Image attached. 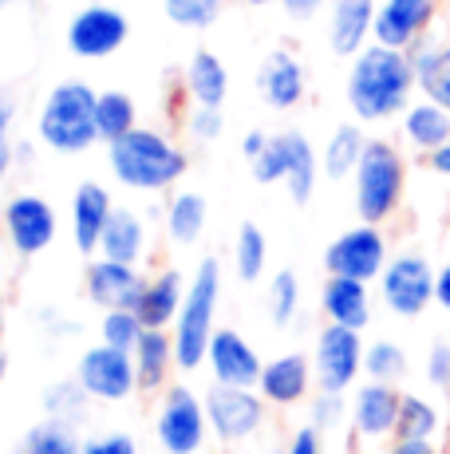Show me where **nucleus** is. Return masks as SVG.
<instances>
[{
    "mask_svg": "<svg viewBox=\"0 0 450 454\" xmlns=\"http://www.w3.org/2000/svg\"><path fill=\"white\" fill-rule=\"evenodd\" d=\"M344 99L356 123H392L400 119L415 99H419V80H415L411 51L387 48L371 40L368 48L352 59L348 80H344Z\"/></svg>",
    "mask_w": 450,
    "mask_h": 454,
    "instance_id": "obj_1",
    "label": "nucleus"
},
{
    "mask_svg": "<svg viewBox=\"0 0 450 454\" xmlns=\"http://www.w3.org/2000/svg\"><path fill=\"white\" fill-rule=\"evenodd\" d=\"M107 170L131 194H175L190 170V154L167 130L135 127L131 135L107 143Z\"/></svg>",
    "mask_w": 450,
    "mask_h": 454,
    "instance_id": "obj_2",
    "label": "nucleus"
},
{
    "mask_svg": "<svg viewBox=\"0 0 450 454\" xmlns=\"http://www.w3.org/2000/svg\"><path fill=\"white\" fill-rule=\"evenodd\" d=\"M95 103L99 91L83 80L56 83L40 103L36 115V138L56 154H88L99 143V123H95Z\"/></svg>",
    "mask_w": 450,
    "mask_h": 454,
    "instance_id": "obj_3",
    "label": "nucleus"
},
{
    "mask_svg": "<svg viewBox=\"0 0 450 454\" xmlns=\"http://www.w3.org/2000/svg\"><path fill=\"white\" fill-rule=\"evenodd\" d=\"M218 304H221V261L202 257L190 273V289L182 301V312L170 328L178 352V372H198L206 364L210 340L218 332Z\"/></svg>",
    "mask_w": 450,
    "mask_h": 454,
    "instance_id": "obj_4",
    "label": "nucleus"
},
{
    "mask_svg": "<svg viewBox=\"0 0 450 454\" xmlns=\"http://www.w3.org/2000/svg\"><path fill=\"white\" fill-rule=\"evenodd\" d=\"M407 198V159L392 138H368V151L352 174L356 217L371 225H387L403 209Z\"/></svg>",
    "mask_w": 450,
    "mask_h": 454,
    "instance_id": "obj_5",
    "label": "nucleus"
},
{
    "mask_svg": "<svg viewBox=\"0 0 450 454\" xmlns=\"http://www.w3.org/2000/svg\"><path fill=\"white\" fill-rule=\"evenodd\" d=\"M249 166H253V178L265 182V186H276V182H281L297 206L313 202L316 178L324 174L320 170V151L308 143V135H300V130H276V135H269V146H265Z\"/></svg>",
    "mask_w": 450,
    "mask_h": 454,
    "instance_id": "obj_6",
    "label": "nucleus"
},
{
    "mask_svg": "<svg viewBox=\"0 0 450 454\" xmlns=\"http://www.w3.org/2000/svg\"><path fill=\"white\" fill-rule=\"evenodd\" d=\"M210 415H206V395H198L190 383H170L159 391L154 407V442L162 454H202L210 442Z\"/></svg>",
    "mask_w": 450,
    "mask_h": 454,
    "instance_id": "obj_7",
    "label": "nucleus"
},
{
    "mask_svg": "<svg viewBox=\"0 0 450 454\" xmlns=\"http://www.w3.org/2000/svg\"><path fill=\"white\" fill-rule=\"evenodd\" d=\"M435 273L438 269L431 265L427 253H419V249L392 253L384 277L376 281L379 304L400 320H419L435 304Z\"/></svg>",
    "mask_w": 450,
    "mask_h": 454,
    "instance_id": "obj_8",
    "label": "nucleus"
},
{
    "mask_svg": "<svg viewBox=\"0 0 450 454\" xmlns=\"http://www.w3.org/2000/svg\"><path fill=\"white\" fill-rule=\"evenodd\" d=\"M206 415H210V431L221 447H245L269 423V403L257 387H218V383H210Z\"/></svg>",
    "mask_w": 450,
    "mask_h": 454,
    "instance_id": "obj_9",
    "label": "nucleus"
},
{
    "mask_svg": "<svg viewBox=\"0 0 450 454\" xmlns=\"http://www.w3.org/2000/svg\"><path fill=\"white\" fill-rule=\"evenodd\" d=\"M387 261H392V241H387L384 225L356 222L344 230L340 238L328 241L324 249V273L328 277H352V281L376 285L384 277Z\"/></svg>",
    "mask_w": 450,
    "mask_h": 454,
    "instance_id": "obj_10",
    "label": "nucleus"
},
{
    "mask_svg": "<svg viewBox=\"0 0 450 454\" xmlns=\"http://www.w3.org/2000/svg\"><path fill=\"white\" fill-rule=\"evenodd\" d=\"M363 332L324 325L316 332L313 344V372H316V391H332V395H352V387L363 380Z\"/></svg>",
    "mask_w": 450,
    "mask_h": 454,
    "instance_id": "obj_11",
    "label": "nucleus"
},
{
    "mask_svg": "<svg viewBox=\"0 0 450 454\" xmlns=\"http://www.w3.org/2000/svg\"><path fill=\"white\" fill-rule=\"evenodd\" d=\"M75 380H80V387L95 403H127L138 391L135 356L99 340V344L83 348L80 364H75Z\"/></svg>",
    "mask_w": 450,
    "mask_h": 454,
    "instance_id": "obj_12",
    "label": "nucleus"
},
{
    "mask_svg": "<svg viewBox=\"0 0 450 454\" xmlns=\"http://www.w3.org/2000/svg\"><path fill=\"white\" fill-rule=\"evenodd\" d=\"M400 403L403 391L395 383H376V380H360L348 395V423L352 434L360 442L384 447L395 439V423H400Z\"/></svg>",
    "mask_w": 450,
    "mask_h": 454,
    "instance_id": "obj_13",
    "label": "nucleus"
},
{
    "mask_svg": "<svg viewBox=\"0 0 450 454\" xmlns=\"http://www.w3.org/2000/svg\"><path fill=\"white\" fill-rule=\"evenodd\" d=\"M0 222H4V238L16 257H40L44 249L56 246V233H59L56 209L40 194H28V190L12 194L4 202V217Z\"/></svg>",
    "mask_w": 450,
    "mask_h": 454,
    "instance_id": "obj_14",
    "label": "nucleus"
},
{
    "mask_svg": "<svg viewBox=\"0 0 450 454\" xmlns=\"http://www.w3.org/2000/svg\"><path fill=\"white\" fill-rule=\"evenodd\" d=\"M131 36V20L111 4H88L67 24V48L80 59H107Z\"/></svg>",
    "mask_w": 450,
    "mask_h": 454,
    "instance_id": "obj_15",
    "label": "nucleus"
},
{
    "mask_svg": "<svg viewBox=\"0 0 450 454\" xmlns=\"http://www.w3.org/2000/svg\"><path fill=\"white\" fill-rule=\"evenodd\" d=\"M435 24H438V0H379L371 40L411 51L415 43L435 36Z\"/></svg>",
    "mask_w": 450,
    "mask_h": 454,
    "instance_id": "obj_16",
    "label": "nucleus"
},
{
    "mask_svg": "<svg viewBox=\"0 0 450 454\" xmlns=\"http://www.w3.org/2000/svg\"><path fill=\"white\" fill-rule=\"evenodd\" d=\"M202 368L210 375V383H218V387H257L265 360L237 328H218Z\"/></svg>",
    "mask_w": 450,
    "mask_h": 454,
    "instance_id": "obj_17",
    "label": "nucleus"
},
{
    "mask_svg": "<svg viewBox=\"0 0 450 454\" xmlns=\"http://www.w3.org/2000/svg\"><path fill=\"white\" fill-rule=\"evenodd\" d=\"M146 289V273L138 265H123L111 257H91L83 273V293L95 309H138V296Z\"/></svg>",
    "mask_w": 450,
    "mask_h": 454,
    "instance_id": "obj_18",
    "label": "nucleus"
},
{
    "mask_svg": "<svg viewBox=\"0 0 450 454\" xmlns=\"http://www.w3.org/2000/svg\"><path fill=\"white\" fill-rule=\"evenodd\" d=\"M257 391L269 407H300L316 395V372L305 352H284L265 360V372L257 380Z\"/></svg>",
    "mask_w": 450,
    "mask_h": 454,
    "instance_id": "obj_19",
    "label": "nucleus"
},
{
    "mask_svg": "<svg viewBox=\"0 0 450 454\" xmlns=\"http://www.w3.org/2000/svg\"><path fill=\"white\" fill-rule=\"evenodd\" d=\"M67 222H72V241L83 257H99V241L107 230L111 214H115V198L103 182H80L72 194V209H67Z\"/></svg>",
    "mask_w": 450,
    "mask_h": 454,
    "instance_id": "obj_20",
    "label": "nucleus"
},
{
    "mask_svg": "<svg viewBox=\"0 0 450 454\" xmlns=\"http://www.w3.org/2000/svg\"><path fill=\"white\" fill-rule=\"evenodd\" d=\"M379 0H328V48L344 59H356L371 43Z\"/></svg>",
    "mask_w": 450,
    "mask_h": 454,
    "instance_id": "obj_21",
    "label": "nucleus"
},
{
    "mask_svg": "<svg viewBox=\"0 0 450 454\" xmlns=\"http://www.w3.org/2000/svg\"><path fill=\"white\" fill-rule=\"evenodd\" d=\"M257 91H261V99L269 103L273 111L300 107V103H305V91H308L305 64H300L289 48H273L269 56H265L261 72H257Z\"/></svg>",
    "mask_w": 450,
    "mask_h": 454,
    "instance_id": "obj_22",
    "label": "nucleus"
},
{
    "mask_svg": "<svg viewBox=\"0 0 450 454\" xmlns=\"http://www.w3.org/2000/svg\"><path fill=\"white\" fill-rule=\"evenodd\" d=\"M371 304H376L371 285L352 281V277H324V285H320V317H324V325L363 332L371 325V312H376Z\"/></svg>",
    "mask_w": 450,
    "mask_h": 454,
    "instance_id": "obj_23",
    "label": "nucleus"
},
{
    "mask_svg": "<svg viewBox=\"0 0 450 454\" xmlns=\"http://www.w3.org/2000/svg\"><path fill=\"white\" fill-rule=\"evenodd\" d=\"M186 289H190V277H182V269L175 265H162L146 277V289L138 296V317H143L146 328H175L178 312H182V301H186Z\"/></svg>",
    "mask_w": 450,
    "mask_h": 454,
    "instance_id": "obj_24",
    "label": "nucleus"
},
{
    "mask_svg": "<svg viewBox=\"0 0 450 454\" xmlns=\"http://www.w3.org/2000/svg\"><path fill=\"white\" fill-rule=\"evenodd\" d=\"M135 372H138V391H167L178 372V352L175 336L167 328H146L143 340L135 344Z\"/></svg>",
    "mask_w": 450,
    "mask_h": 454,
    "instance_id": "obj_25",
    "label": "nucleus"
},
{
    "mask_svg": "<svg viewBox=\"0 0 450 454\" xmlns=\"http://www.w3.org/2000/svg\"><path fill=\"white\" fill-rule=\"evenodd\" d=\"M400 135H403L407 151L427 159V154H435L438 146L450 143V111L438 107L435 99H423L419 95V99L400 115Z\"/></svg>",
    "mask_w": 450,
    "mask_h": 454,
    "instance_id": "obj_26",
    "label": "nucleus"
},
{
    "mask_svg": "<svg viewBox=\"0 0 450 454\" xmlns=\"http://www.w3.org/2000/svg\"><path fill=\"white\" fill-rule=\"evenodd\" d=\"M151 253V230H146V217L131 206H115L107 230L99 241V257L123 261V265H143V257Z\"/></svg>",
    "mask_w": 450,
    "mask_h": 454,
    "instance_id": "obj_27",
    "label": "nucleus"
},
{
    "mask_svg": "<svg viewBox=\"0 0 450 454\" xmlns=\"http://www.w3.org/2000/svg\"><path fill=\"white\" fill-rule=\"evenodd\" d=\"M411 64L423 99H435L438 107L450 111V36H427L423 43H415Z\"/></svg>",
    "mask_w": 450,
    "mask_h": 454,
    "instance_id": "obj_28",
    "label": "nucleus"
},
{
    "mask_svg": "<svg viewBox=\"0 0 450 454\" xmlns=\"http://www.w3.org/2000/svg\"><path fill=\"white\" fill-rule=\"evenodd\" d=\"M206 222H210V202H206L198 190H175V194L167 198L162 230H167L170 246H178V249L194 246L206 233Z\"/></svg>",
    "mask_w": 450,
    "mask_h": 454,
    "instance_id": "obj_29",
    "label": "nucleus"
},
{
    "mask_svg": "<svg viewBox=\"0 0 450 454\" xmlns=\"http://www.w3.org/2000/svg\"><path fill=\"white\" fill-rule=\"evenodd\" d=\"M186 95L194 107H221L229 99V67L213 51H194L186 64Z\"/></svg>",
    "mask_w": 450,
    "mask_h": 454,
    "instance_id": "obj_30",
    "label": "nucleus"
},
{
    "mask_svg": "<svg viewBox=\"0 0 450 454\" xmlns=\"http://www.w3.org/2000/svg\"><path fill=\"white\" fill-rule=\"evenodd\" d=\"M368 151V135H363V123H340L328 135L324 151H320V170L332 182H344L356 174V166Z\"/></svg>",
    "mask_w": 450,
    "mask_h": 454,
    "instance_id": "obj_31",
    "label": "nucleus"
},
{
    "mask_svg": "<svg viewBox=\"0 0 450 454\" xmlns=\"http://www.w3.org/2000/svg\"><path fill=\"white\" fill-rule=\"evenodd\" d=\"M443 431H446L443 407H438L431 395H423V391H403L400 423H395V439H427V442H438V439H443Z\"/></svg>",
    "mask_w": 450,
    "mask_h": 454,
    "instance_id": "obj_32",
    "label": "nucleus"
},
{
    "mask_svg": "<svg viewBox=\"0 0 450 454\" xmlns=\"http://www.w3.org/2000/svg\"><path fill=\"white\" fill-rule=\"evenodd\" d=\"M269 265V238L257 222H241L233 238V277L241 285H257Z\"/></svg>",
    "mask_w": 450,
    "mask_h": 454,
    "instance_id": "obj_33",
    "label": "nucleus"
},
{
    "mask_svg": "<svg viewBox=\"0 0 450 454\" xmlns=\"http://www.w3.org/2000/svg\"><path fill=\"white\" fill-rule=\"evenodd\" d=\"M95 123H99V143H115V138L131 135L138 127V103L135 95L119 91H99V103H95Z\"/></svg>",
    "mask_w": 450,
    "mask_h": 454,
    "instance_id": "obj_34",
    "label": "nucleus"
},
{
    "mask_svg": "<svg viewBox=\"0 0 450 454\" xmlns=\"http://www.w3.org/2000/svg\"><path fill=\"white\" fill-rule=\"evenodd\" d=\"M411 372V356H407L403 344L395 340H371L368 356H363V380H376V383H400Z\"/></svg>",
    "mask_w": 450,
    "mask_h": 454,
    "instance_id": "obj_35",
    "label": "nucleus"
},
{
    "mask_svg": "<svg viewBox=\"0 0 450 454\" xmlns=\"http://www.w3.org/2000/svg\"><path fill=\"white\" fill-rule=\"evenodd\" d=\"M16 454H80V439H75L72 423L44 419L40 427H32V431L24 434V442Z\"/></svg>",
    "mask_w": 450,
    "mask_h": 454,
    "instance_id": "obj_36",
    "label": "nucleus"
},
{
    "mask_svg": "<svg viewBox=\"0 0 450 454\" xmlns=\"http://www.w3.org/2000/svg\"><path fill=\"white\" fill-rule=\"evenodd\" d=\"M297 317H300V277L292 269H281L269 281V320L276 328H289Z\"/></svg>",
    "mask_w": 450,
    "mask_h": 454,
    "instance_id": "obj_37",
    "label": "nucleus"
},
{
    "mask_svg": "<svg viewBox=\"0 0 450 454\" xmlns=\"http://www.w3.org/2000/svg\"><path fill=\"white\" fill-rule=\"evenodd\" d=\"M143 332H146V325L135 309H107L99 320V340L111 348H123V352H135Z\"/></svg>",
    "mask_w": 450,
    "mask_h": 454,
    "instance_id": "obj_38",
    "label": "nucleus"
},
{
    "mask_svg": "<svg viewBox=\"0 0 450 454\" xmlns=\"http://www.w3.org/2000/svg\"><path fill=\"white\" fill-rule=\"evenodd\" d=\"M88 411V391L80 387V380H59L44 391V415L59 419V423H72Z\"/></svg>",
    "mask_w": 450,
    "mask_h": 454,
    "instance_id": "obj_39",
    "label": "nucleus"
},
{
    "mask_svg": "<svg viewBox=\"0 0 450 454\" xmlns=\"http://www.w3.org/2000/svg\"><path fill=\"white\" fill-rule=\"evenodd\" d=\"M162 12L178 28L206 32L221 16V0H162Z\"/></svg>",
    "mask_w": 450,
    "mask_h": 454,
    "instance_id": "obj_40",
    "label": "nucleus"
},
{
    "mask_svg": "<svg viewBox=\"0 0 450 454\" xmlns=\"http://www.w3.org/2000/svg\"><path fill=\"white\" fill-rule=\"evenodd\" d=\"M344 419H348V399L344 395L316 391V395L308 399V423H313L316 431H332V427H340Z\"/></svg>",
    "mask_w": 450,
    "mask_h": 454,
    "instance_id": "obj_41",
    "label": "nucleus"
},
{
    "mask_svg": "<svg viewBox=\"0 0 450 454\" xmlns=\"http://www.w3.org/2000/svg\"><path fill=\"white\" fill-rule=\"evenodd\" d=\"M423 380L438 395H450V340H435L423 356Z\"/></svg>",
    "mask_w": 450,
    "mask_h": 454,
    "instance_id": "obj_42",
    "label": "nucleus"
},
{
    "mask_svg": "<svg viewBox=\"0 0 450 454\" xmlns=\"http://www.w3.org/2000/svg\"><path fill=\"white\" fill-rule=\"evenodd\" d=\"M80 454H138V439L131 431H95L80 439Z\"/></svg>",
    "mask_w": 450,
    "mask_h": 454,
    "instance_id": "obj_43",
    "label": "nucleus"
},
{
    "mask_svg": "<svg viewBox=\"0 0 450 454\" xmlns=\"http://www.w3.org/2000/svg\"><path fill=\"white\" fill-rule=\"evenodd\" d=\"M12 119H16V99L0 87V182L8 178L16 162V146H12Z\"/></svg>",
    "mask_w": 450,
    "mask_h": 454,
    "instance_id": "obj_44",
    "label": "nucleus"
},
{
    "mask_svg": "<svg viewBox=\"0 0 450 454\" xmlns=\"http://www.w3.org/2000/svg\"><path fill=\"white\" fill-rule=\"evenodd\" d=\"M186 130L194 143H218L221 130H225V115L221 107H194L186 115Z\"/></svg>",
    "mask_w": 450,
    "mask_h": 454,
    "instance_id": "obj_45",
    "label": "nucleus"
},
{
    "mask_svg": "<svg viewBox=\"0 0 450 454\" xmlns=\"http://www.w3.org/2000/svg\"><path fill=\"white\" fill-rule=\"evenodd\" d=\"M281 454H324V431H316L313 423L297 427V431L284 439Z\"/></svg>",
    "mask_w": 450,
    "mask_h": 454,
    "instance_id": "obj_46",
    "label": "nucleus"
},
{
    "mask_svg": "<svg viewBox=\"0 0 450 454\" xmlns=\"http://www.w3.org/2000/svg\"><path fill=\"white\" fill-rule=\"evenodd\" d=\"M376 454H446V450H443V442H427V439H392Z\"/></svg>",
    "mask_w": 450,
    "mask_h": 454,
    "instance_id": "obj_47",
    "label": "nucleus"
},
{
    "mask_svg": "<svg viewBox=\"0 0 450 454\" xmlns=\"http://www.w3.org/2000/svg\"><path fill=\"white\" fill-rule=\"evenodd\" d=\"M435 304L443 312H450V257L438 265V273H435Z\"/></svg>",
    "mask_w": 450,
    "mask_h": 454,
    "instance_id": "obj_48",
    "label": "nucleus"
},
{
    "mask_svg": "<svg viewBox=\"0 0 450 454\" xmlns=\"http://www.w3.org/2000/svg\"><path fill=\"white\" fill-rule=\"evenodd\" d=\"M265 146H269V135H265V130H249V135L241 138V154H245V162H253Z\"/></svg>",
    "mask_w": 450,
    "mask_h": 454,
    "instance_id": "obj_49",
    "label": "nucleus"
},
{
    "mask_svg": "<svg viewBox=\"0 0 450 454\" xmlns=\"http://www.w3.org/2000/svg\"><path fill=\"white\" fill-rule=\"evenodd\" d=\"M324 4H328V0H284L289 16H297V20H313V16H316Z\"/></svg>",
    "mask_w": 450,
    "mask_h": 454,
    "instance_id": "obj_50",
    "label": "nucleus"
},
{
    "mask_svg": "<svg viewBox=\"0 0 450 454\" xmlns=\"http://www.w3.org/2000/svg\"><path fill=\"white\" fill-rule=\"evenodd\" d=\"M423 162H427V170H431V174H438V178H446V182H450V143H446V146H438L435 154H427Z\"/></svg>",
    "mask_w": 450,
    "mask_h": 454,
    "instance_id": "obj_51",
    "label": "nucleus"
},
{
    "mask_svg": "<svg viewBox=\"0 0 450 454\" xmlns=\"http://www.w3.org/2000/svg\"><path fill=\"white\" fill-rule=\"evenodd\" d=\"M0 360H4V304H0Z\"/></svg>",
    "mask_w": 450,
    "mask_h": 454,
    "instance_id": "obj_52",
    "label": "nucleus"
},
{
    "mask_svg": "<svg viewBox=\"0 0 450 454\" xmlns=\"http://www.w3.org/2000/svg\"><path fill=\"white\" fill-rule=\"evenodd\" d=\"M245 4H253V8H269V4H284V0H245Z\"/></svg>",
    "mask_w": 450,
    "mask_h": 454,
    "instance_id": "obj_53",
    "label": "nucleus"
},
{
    "mask_svg": "<svg viewBox=\"0 0 450 454\" xmlns=\"http://www.w3.org/2000/svg\"><path fill=\"white\" fill-rule=\"evenodd\" d=\"M16 4V0H0V12H4V8H12Z\"/></svg>",
    "mask_w": 450,
    "mask_h": 454,
    "instance_id": "obj_54",
    "label": "nucleus"
},
{
    "mask_svg": "<svg viewBox=\"0 0 450 454\" xmlns=\"http://www.w3.org/2000/svg\"><path fill=\"white\" fill-rule=\"evenodd\" d=\"M0 383H4V360H0Z\"/></svg>",
    "mask_w": 450,
    "mask_h": 454,
    "instance_id": "obj_55",
    "label": "nucleus"
},
{
    "mask_svg": "<svg viewBox=\"0 0 450 454\" xmlns=\"http://www.w3.org/2000/svg\"><path fill=\"white\" fill-rule=\"evenodd\" d=\"M446 222H450V198H446Z\"/></svg>",
    "mask_w": 450,
    "mask_h": 454,
    "instance_id": "obj_56",
    "label": "nucleus"
},
{
    "mask_svg": "<svg viewBox=\"0 0 450 454\" xmlns=\"http://www.w3.org/2000/svg\"><path fill=\"white\" fill-rule=\"evenodd\" d=\"M446 454H450V434H446Z\"/></svg>",
    "mask_w": 450,
    "mask_h": 454,
    "instance_id": "obj_57",
    "label": "nucleus"
},
{
    "mask_svg": "<svg viewBox=\"0 0 450 454\" xmlns=\"http://www.w3.org/2000/svg\"><path fill=\"white\" fill-rule=\"evenodd\" d=\"M265 454H276V450H265Z\"/></svg>",
    "mask_w": 450,
    "mask_h": 454,
    "instance_id": "obj_58",
    "label": "nucleus"
}]
</instances>
